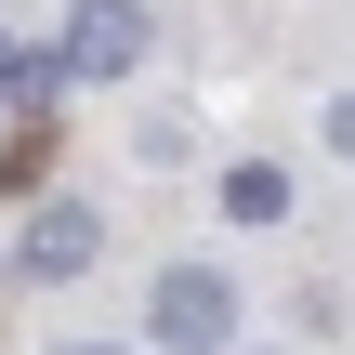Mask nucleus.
Instances as JSON below:
<instances>
[{
    "label": "nucleus",
    "mask_w": 355,
    "mask_h": 355,
    "mask_svg": "<svg viewBox=\"0 0 355 355\" xmlns=\"http://www.w3.org/2000/svg\"><path fill=\"white\" fill-rule=\"evenodd\" d=\"M224 211H237V224H290V171H277V158H237V171H224Z\"/></svg>",
    "instance_id": "nucleus-4"
},
{
    "label": "nucleus",
    "mask_w": 355,
    "mask_h": 355,
    "mask_svg": "<svg viewBox=\"0 0 355 355\" xmlns=\"http://www.w3.org/2000/svg\"><path fill=\"white\" fill-rule=\"evenodd\" d=\"M53 66H66V79H132V66H145V0H66Z\"/></svg>",
    "instance_id": "nucleus-2"
},
{
    "label": "nucleus",
    "mask_w": 355,
    "mask_h": 355,
    "mask_svg": "<svg viewBox=\"0 0 355 355\" xmlns=\"http://www.w3.org/2000/svg\"><path fill=\"white\" fill-rule=\"evenodd\" d=\"M145 329H158L171 355H224V343H237V290H224L211 263H171L158 303H145Z\"/></svg>",
    "instance_id": "nucleus-1"
},
{
    "label": "nucleus",
    "mask_w": 355,
    "mask_h": 355,
    "mask_svg": "<svg viewBox=\"0 0 355 355\" xmlns=\"http://www.w3.org/2000/svg\"><path fill=\"white\" fill-rule=\"evenodd\" d=\"M79 355H119V343H79Z\"/></svg>",
    "instance_id": "nucleus-7"
},
{
    "label": "nucleus",
    "mask_w": 355,
    "mask_h": 355,
    "mask_svg": "<svg viewBox=\"0 0 355 355\" xmlns=\"http://www.w3.org/2000/svg\"><path fill=\"white\" fill-rule=\"evenodd\" d=\"M329 145H343V158H355V92H343V105H329Z\"/></svg>",
    "instance_id": "nucleus-5"
},
{
    "label": "nucleus",
    "mask_w": 355,
    "mask_h": 355,
    "mask_svg": "<svg viewBox=\"0 0 355 355\" xmlns=\"http://www.w3.org/2000/svg\"><path fill=\"white\" fill-rule=\"evenodd\" d=\"M0 79H13V40H0Z\"/></svg>",
    "instance_id": "nucleus-6"
},
{
    "label": "nucleus",
    "mask_w": 355,
    "mask_h": 355,
    "mask_svg": "<svg viewBox=\"0 0 355 355\" xmlns=\"http://www.w3.org/2000/svg\"><path fill=\"white\" fill-rule=\"evenodd\" d=\"M92 250H105V224H92V211H79V198H53V211H40V224H26V277H79V263H92Z\"/></svg>",
    "instance_id": "nucleus-3"
}]
</instances>
